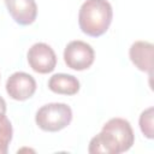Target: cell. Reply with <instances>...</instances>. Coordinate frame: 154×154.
I'll list each match as a JSON object with an SVG mask.
<instances>
[{"mask_svg": "<svg viewBox=\"0 0 154 154\" xmlns=\"http://www.w3.org/2000/svg\"><path fill=\"white\" fill-rule=\"evenodd\" d=\"M13 129L10 119L5 114H0V154H6L8 144L12 140Z\"/></svg>", "mask_w": 154, "mask_h": 154, "instance_id": "30bf717a", "label": "cell"}, {"mask_svg": "<svg viewBox=\"0 0 154 154\" xmlns=\"http://www.w3.org/2000/svg\"><path fill=\"white\" fill-rule=\"evenodd\" d=\"M5 113H6V102L4 97L0 96V114H5Z\"/></svg>", "mask_w": 154, "mask_h": 154, "instance_id": "7c38bea8", "label": "cell"}, {"mask_svg": "<svg viewBox=\"0 0 154 154\" xmlns=\"http://www.w3.org/2000/svg\"><path fill=\"white\" fill-rule=\"evenodd\" d=\"M102 131L107 132L114 140V142L119 148V153H124L129 150L135 142V135L132 128L126 119L112 118L103 124Z\"/></svg>", "mask_w": 154, "mask_h": 154, "instance_id": "5b68a950", "label": "cell"}, {"mask_svg": "<svg viewBox=\"0 0 154 154\" xmlns=\"http://www.w3.org/2000/svg\"><path fill=\"white\" fill-rule=\"evenodd\" d=\"M72 120V109L63 102H52L38 108L35 116L37 126L43 131L57 132L65 129Z\"/></svg>", "mask_w": 154, "mask_h": 154, "instance_id": "7a4b0ae2", "label": "cell"}, {"mask_svg": "<svg viewBox=\"0 0 154 154\" xmlns=\"http://www.w3.org/2000/svg\"><path fill=\"white\" fill-rule=\"evenodd\" d=\"M129 57L132 64L143 72L152 76L153 70V45L147 41H136L129 49Z\"/></svg>", "mask_w": 154, "mask_h": 154, "instance_id": "ba28073f", "label": "cell"}, {"mask_svg": "<svg viewBox=\"0 0 154 154\" xmlns=\"http://www.w3.org/2000/svg\"><path fill=\"white\" fill-rule=\"evenodd\" d=\"M95 59V52L93 47L84 41H71L64 49V61L67 67L83 71L89 69Z\"/></svg>", "mask_w": 154, "mask_h": 154, "instance_id": "3957f363", "label": "cell"}, {"mask_svg": "<svg viewBox=\"0 0 154 154\" xmlns=\"http://www.w3.org/2000/svg\"><path fill=\"white\" fill-rule=\"evenodd\" d=\"M153 112L154 108L149 107L146 111H143L140 116V128L142 134L147 137V138H153L154 131H153Z\"/></svg>", "mask_w": 154, "mask_h": 154, "instance_id": "8fae6325", "label": "cell"}, {"mask_svg": "<svg viewBox=\"0 0 154 154\" xmlns=\"http://www.w3.org/2000/svg\"><path fill=\"white\" fill-rule=\"evenodd\" d=\"M30 67L37 73H49L55 69L57 55L51 46L43 42L32 45L26 54Z\"/></svg>", "mask_w": 154, "mask_h": 154, "instance_id": "277c9868", "label": "cell"}, {"mask_svg": "<svg viewBox=\"0 0 154 154\" xmlns=\"http://www.w3.org/2000/svg\"><path fill=\"white\" fill-rule=\"evenodd\" d=\"M48 88L61 95H75L79 90V81L67 73H55L48 81Z\"/></svg>", "mask_w": 154, "mask_h": 154, "instance_id": "9c48e42d", "label": "cell"}, {"mask_svg": "<svg viewBox=\"0 0 154 154\" xmlns=\"http://www.w3.org/2000/svg\"><path fill=\"white\" fill-rule=\"evenodd\" d=\"M113 17V10L107 0H87L78 12V24L81 30L91 37L103 35Z\"/></svg>", "mask_w": 154, "mask_h": 154, "instance_id": "6da1fadb", "label": "cell"}, {"mask_svg": "<svg viewBox=\"0 0 154 154\" xmlns=\"http://www.w3.org/2000/svg\"><path fill=\"white\" fill-rule=\"evenodd\" d=\"M8 13L19 25H30L37 16L35 0H5Z\"/></svg>", "mask_w": 154, "mask_h": 154, "instance_id": "52a82bcc", "label": "cell"}, {"mask_svg": "<svg viewBox=\"0 0 154 154\" xmlns=\"http://www.w3.org/2000/svg\"><path fill=\"white\" fill-rule=\"evenodd\" d=\"M6 91L13 100H28L36 91V81L26 72H14L6 81Z\"/></svg>", "mask_w": 154, "mask_h": 154, "instance_id": "8992f818", "label": "cell"}]
</instances>
